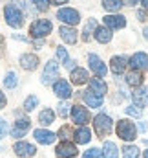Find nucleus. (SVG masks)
<instances>
[{"label":"nucleus","mask_w":148,"mask_h":158,"mask_svg":"<svg viewBox=\"0 0 148 158\" xmlns=\"http://www.w3.org/2000/svg\"><path fill=\"white\" fill-rule=\"evenodd\" d=\"M130 66L134 68V70H146L148 68V55L146 53H143V52H137V53H134L132 55V59H130Z\"/></svg>","instance_id":"6e6552de"},{"label":"nucleus","mask_w":148,"mask_h":158,"mask_svg":"<svg viewBox=\"0 0 148 158\" xmlns=\"http://www.w3.org/2000/svg\"><path fill=\"white\" fill-rule=\"evenodd\" d=\"M4 85H6V88H15L17 86V76H15V72H9L4 77Z\"/></svg>","instance_id":"7c9ffc66"},{"label":"nucleus","mask_w":148,"mask_h":158,"mask_svg":"<svg viewBox=\"0 0 148 158\" xmlns=\"http://www.w3.org/2000/svg\"><path fill=\"white\" fill-rule=\"evenodd\" d=\"M82 158H104V155H103V151H101V149L93 147V149H88V151L82 155Z\"/></svg>","instance_id":"2f4dec72"},{"label":"nucleus","mask_w":148,"mask_h":158,"mask_svg":"<svg viewBox=\"0 0 148 158\" xmlns=\"http://www.w3.org/2000/svg\"><path fill=\"white\" fill-rule=\"evenodd\" d=\"M57 112L62 116V118H68V114H70V105L68 103H59V109H57Z\"/></svg>","instance_id":"c9c22d12"},{"label":"nucleus","mask_w":148,"mask_h":158,"mask_svg":"<svg viewBox=\"0 0 148 158\" xmlns=\"http://www.w3.org/2000/svg\"><path fill=\"white\" fill-rule=\"evenodd\" d=\"M90 90L93 92V94H97V96H104L106 94V90H108V86H106V83L103 81V79H99V77H92L90 79Z\"/></svg>","instance_id":"a211bd4d"},{"label":"nucleus","mask_w":148,"mask_h":158,"mask_svg":"<svg viewBox=\"0 0 148 158\" xmlns=\"http://www.w3.org/2000/svg\"><path fill=\"white\" fill-rule=\"evenodd\" d=\"M13 149H15V153H17L18 156H22V158H29L37 153L35 145H31V143H28V142H17Z\"/></svg>","instance_id":"1a4fd4ad"},{"label":"nucleus","mask_w":148,"mask_h":158,"mask_svg":"<svg viewBox=\"0 0 148 158\" xmlns=\"http://www.w3.org/2000/svg\"><path fill=\"white\" fill-rule=\"evenodd\" d=\"M59 33H60L62 40L68 42V44H75L77 42V31H75L73 28H70V26H62Z\"/></svg>","instance_id":"aec40b11"},{"label":"nucleus","mask_w":148,"mask_h":158,"mask_svg":"<svg viewBox=\"0 0 148 158\" xmlns=\"http://www.w3.org/2000/svg\"><path fill=\"white\" fill-rule=\"evenodd\" d=\"M33 2L38 11H48V7H49V0H33Z\"/></svg>","instance_id":"e433bc0d"},{"label":"nucleus","mask_w":148,"mask_h":158,"mask_svg":"<svg viewBox=\"0 0 148 158\" xmlns=\"http://www.w3.org/2000/svg\"><path fill=\"white\" fill-rule=\"evenodd\" d=\"M55 121V112L49 110V109H44L40 114H38V123L40 125H51Z\"/></svg>","instance_id":"393cba45"},{"label":"nucleus","mask_w":148,"mask_h":158,"mask_svg":"<svg viewBox=\"0 0 148 158\" xmlns=\"http://www.w3.org/2000/svg\"><path fill=\"white\" fill-rule=\"evenodd\" d=\"M145 158H148V149H146V151H145Z\"/></svg>","instance_id":"09e8293b"},{"label":"nucleus","mask_w":148,"mask_h":158,"mask_svg":"<svg viewBox=\"0 0 148 158\" xmlns=\"http://www.w3.org/2000/svg\"><path fill=\"white\" fill-rule=\"evenodd\" d=\"M134 101L137 103V107H148V86H143L137 92H134Z\"/></svg>","instance_id":"412c9836"},{"label":"nucleus","mask_w":148,"mask_h":158,"mask_svg":"<svg viewBox=\"0 0 148 158\" xmlns=\"http://www.w3.org/2000/svg\"><path fill=\"white\" fill-rule=\"evenodd\" d=\"M57 77H59V66L55 61H49L44 68V74H42V85L57 83Z\"/></svg>","instance_id":"423d86ee"},{"label":"nucleus","mask_w":148,"mask_h":158,"mask_svg":"<svg viewBox=\"0 0 148 158\" xmlns=\"http://www.w3.org/2000/svg\"><path fill=\"white\" fill-rule=\"evenodd\" d=\"M70 134H72V129H70V127H60V131H59V136H60V138L68 140Z\"/></svg>","instance_id":"4c0bfd02"},{"label":"nucleus","mask_w":148,"mask_h":158,"mask_svg":"<svg viewBox=\"0 0 148 158\" xmlns=\"http://www.w3.org/2000/svg\"><path fill=\"white\" fill-rule=\"evenodd\" d=\"M104 156L106 158H119V149L113 142H104Z\"/></svg>","instance_id":"bb28decb"},{"label":"nucleus","mask_w":148,"mask_h":158,"mask_svg":"<svg viewBox=\"0 0 148 158\" xmlns=\"http://www.w3.org/2000/svg\"><path fill=\"white\" fill-rule=\"evenodd\" d=\"M126 2H128V6H134L135 4V0H126Z\"/></svg>","instance_id":"49530a36"},{"label":"nucleus","mask_w":148,"mask_h":158,"mask_svg":"<svg viewBox=\"0 0 148 158\" xmlns=\"http://www.w3.org/2000/svg\"><path fill=\"white\" fill-rule=\"evenodd\" d=\"M126 114L135 116V118H141V116H143V110H141L139 107H135V105H130V107H126Z\"/></svg>","instance_id":"72a5a7b5"},{"label":"nucleus","mask_w":148,"mask_h":158,"mask_svg":"<svg viewBox=\"0 0 148 158\" xmlns=\"http://www.w3.org/2000/svg\"><path fill=\"white\" fill-rule=\"evenodd\" d=\"M57 156L59 158H72V156H75L77 155V147H75L73 143H70L68 140H64L59 147H57Z\"/></svg>","instance_id":"9b49d317"},{"label":"nucleus","mask_w":148,"mask_h":158,"mask_svg":"<svg viewBox=\"0 0 148 158\" xmlns=\"http://www.w3.org/2000/svg\"><path fill=\"white\" fill-rule=\"evenodd\" d=\"M93 127H95V132L99 134V138H104V136H108L111 132L113 123H111L110 116L99 114V116H95V119H93Z\"/></svg>","instance_id":"f03ea898"},{"label":"nucleus","mask_w":148,"mask_h":158,"mask_svg":"<svg viewBox=\"0 0 148 158\" xmlns=\"http://www.w3.org/2000/svg\"><path fill=\"white\" fill-rule=\"evenodd\" d=\"M28 129H29V119H28V118L17 119L15 127L11 129V136H15V138H20V136H24V134L28 132Z\"/></svg>","instance_id":"dca6fc26"},{"label":"nucleus","mask_w":148,"mask_h":158,"mask_svg":"<svg viewBox=\"0 0 148 158\" xmlns=\"http://www.w3.org/2000/svg\"><path fill=\"white\" fill-rule=\"evenodd\" d=\"M126 83H128L130 86H139V85L143 83V74H141L139 70H134V72H130V74L126 76Z\"/></svg>","instance_id":"a878e982"},{"label":"nucleus","mask_w":148,"mask_h":158,"mask_svg":"<svg viewBox=\"0 0 148 158\" xmlns=\"http://www.w3.org/2000/svg\"><path fill=\"white\" fill-rule=\"evenodd\" d=\"M73 136H75V142H77V143H88V142L92 140V132H90V129H86V127L77 129L73 132Z\"/></svg>","instance_id":"5701e85b"},{"label":"nucleus","mask_w":148,"mask_h":158,"mask_svg":"<svg viewBox=\"0 0 148 158\" xmlns=\"http://www.w3.org/2000/svg\"><path fill=\"white\" fill-rule=\"evenodd\" d=\"M51 31V22L49 20H46V19H40L37 22H33L31 24V28H29V33H31V37H46L48 33Z\"/></svg>","instance_id":"20e7f679"},{"label":"nucleus","mask_w":148,"mask_h":158,"mask_svg":"<svg viewBox=\"0 0 148 158\" xmlns=\"http://www.w3.org/2000/svg\"><path fill=\"white\" fill-rule=\"evenodd\" d=\"M139 131H143V132L146 131V123L145 121H139Z\"/></svg>","instance_id":"a19ab883"},{"label":"nucleus","mask_w":148,"mask_h":158,"mask_svg":"<svg viewBox=\"0 0 148 158\" xmlns=\"http://www.w3.org/2000/svg\"><path fill=\"white\" fill-rule=\"evenodd\" d=\"M137 17H139V20H148V15L145 13V11H139V13H137Z\"/></svg>","instance_id":"ea45409f"},{"label":"nucleus","mask_w":148,"mask_h":158,"mask_svg":"<svg viewBox=\"0 0 148 158\" xmlns=\"http://www.w3.org/2000/svg\"><path fill=\"white\" fill-rule=\"evenodd\" d=\"M70 77H72V83H73V85H84V83H88V81H90L88 72H86L84 68H73Z\"/></svg>","instance_id":"6ab92c4d"},{"label":"nucleus","mask_w":148,"mask_h":158,"mask_svg":"<svg viewBox=\"0 0 148 158\" xmlns=\"http://www.w3.org/2000/svg\"><path fill=\"white\" fill-rule=\"evenodd\" d=\"M20 66L26 68V70H35L38 66V57L33 53H24L20 55Z\"/></svg>","instance_id":"f3484780"},{"label":"nucleus","mask_w":148,"mask_h":158,"mask_svg":"<svg viewBox=\"0 0 148 158\" xmlns=\"http://www.w3.org/2000/svg\"><path fill=\"white\" fill-rule=\"evenodd\" d=\"M72 119H73L77 125L84 127V125L90 121V114H88V110H86L84 107H80V105H75L73 109H72Z\"/></svg>","instance_id":"0eeeda50"},{"label":"nucleus","mask_w":148,"mask_h":158,"mask_svg":"<svg viewBox=\"0 0 148 158\" xmlns=\"http://www.w3.org/2000/svg\"><path fill=\"white\" fill-rule=\"evenodd\" d=\"M141 4H143V7H145V9H148V0H141Z\"/></svg>","instance_id":"a18cd8bd"},{"label":"nucleus","mask_w":148,"mask_h":158,"mask_svg":"<svg viewBox=\"0 0 148 158\" xmlns=\"http://www.w3.org/2000/svg\"><path fill=\"white\" fill-rule=\"evenodd\" d=\"M53 92H55L59 98L68 99V98L72 96V86H70V83H68V81L60 79V81H57V83L53 85Z\"/></svg>","instance_id":"ddd939ff"},{"label":"nucleus","mask_w":148,"mask_h":158,"mask_svg":"<svg viewBox=\"0 0 148 158\" xmlns=\"http://www.w3.org/2000/svg\"><path fill=\"white\" fill-rule=\"evenodd\" d=\"M4 17H6V22H7L9 26H13V28H20V26L24 24L22 13H20V9L15 7V6H7V7L4 9Z\"/></svg>","instance_id":"7ed1b4c3"},{"label":"nucleus","mask_w":148,"mask_h":158,"mask_svg":"<svg viewBox=\"0 0 148 158\" xmlns=\"http://www.w3.org/2000/svg\"><path fill=\"white\" fill-rule=\"evenodd\" d=\"M68 0H51V4H66Z\"/></svg>","instance_id":"c03bdc74"},{"label":"nucleus","mask_w":148,"mask_h":158,"mask_svg":"<svg viewBox=\"0 0 148 158\" xmlns=\"http://www.w3.org/2000/svg\"><path fill=\"white\" fill-rule=\"evenodd\" d=\"M143 33H145V37L148 39V28H145V31H143Z\"/></svg>","instance_id":"de8ad7c7"},{"label":"nucleus","mask_w":148,"mask_h":158,"mask_svg":"<svg viewBox=\"0 0 148 158\" xmlns=\"http://www.w3.org/2000/svg\"><path fill=\"white\" fill-rule=\"evenodd\" d=\"M33 136H35V140H37L38 143H42V145H49V143H53L55 138H57L51 131H44V129H37V131L33 132Z\"/></svg>","instance_id":"2eb2a0df"},{"label":"nucleus","mask_w":148,"mask_h":158,"mask_svg":"<svg viewBox=\"0 0 148 158\" xmlns=\"http://www.w3.org/2000/svg\"><path fill=\"white\" fill-rule=\"evenodd\" d=\"M37 105H38V99L35 98V96H29V98H28V99L24 101V109H26L28 112H29V110H33V109H35Z\"/></svg>","instance_id":"473e14b6"},{"label":"nucleus","mask_w":148,"mask_h":158,"mask_svg":"<svg viewBox=\"0 0 148 158\" xmlns=\"http://www.w3.org/2000/svg\"><path fill=\"white\" fill-rule=\"evenodd\" d=\"M84 101H86V105H88V107H93V109H99V107L103 105V98H101V96H97V94H93L92 90L84 92Z\"/></svg>","instance_id":"4be33fe9"},{"label":"nucleus","mask_w":148,"mask_h":158,"mask_svg":"<svg viewBox=\"0 0 148 158\" xmlns=\"http://www.w3.org/2000/svg\"><path fill=\"white\" fill-rule=\"evenodd\" d=\"M6 132H7V123L4 119H0V138H4Z\"/></svg>","instance_id":"58836bf2"},{"label":"nucleus","mask_w":148,"mask_h":158,"mask_svg":"<svg viewBox=\"0 0 148 158\" xmlns=\"http://www.w3.org/2000/svg\"><path fill=\"white\" fill-rule=\"evenodd\" d=\"M104 24L108 30H121L126 26V19L123 15H108L104 17Z\"/></svg>","instance_id":"f8f14e48"},{"label":"nucleus","mask_w":148,"mask_h":158,"mask_svg":"<svg viewBox=\"0 0 148 158\" xmlns=\"http://www.w3.org/2000/svg\"><path fill=\"white\" fill-rule=\"evenodd\" d=\"M88 61H90V68L93 70V74H97L99 77H104V76H106V72H108V70H106V64H104L97 55L92 53V55L88 57Z\"/></svg>","instance_id":"9d476101"},{"label":"nucleus","mask_w":148,"mask_h":158,"mask_svg":"<svg viewBox=\"0 0 148 158\" xmlns=\"http://www.w3.org/2000/svg\"><path fill=\"white\" fill-rule=\"evenodd\" d=\"M57 19H59L60 22H64V24H70V26L79 24V20H80L79 13H77L75 9H72V7H62V9H59V11H57Z\"/></svg>","instance_id":"39448f33"},{"label":"nucleus","mask_w":148,"mask_h":158,"mask_svg":"<svg viewBox=\"0 0 148 158\" xmlns=\"http://www.w3.org/2000/svg\"><path fill=\"white\" fill-rule=\"evenodd\" d=\"M2 52H4V37L0 35V55H2Z\"/></svg>","instance_id":"37998d69"},{"label":"nucleus","mask_w":148,"mask_h":158,"mask_svg":"<svg viewBox=\"0 0 148 158\" xmlns=\"http://www.w3.org/2000/svg\"><path fill=\"white\" fill-rule=\"evenodd\" d=\"M126 64H128V59H126L124 55H115V57H111V61H110L111 72L117 74V76L126 70Z\"/></svg>","instance_id":"4468645a"},{"label":"nucleus","mask_w":148,"mask_h":158,"mask_svg":"<svg viewBox=\"0 0 148 158\" xmlns=\"http://www.w3.org/2000/svg\"><path fill=\"white\" fill-rule=\"evenodd\" d=\"M4 105H6V98H4V94L0 92V109H2Z\"/></svg>","instance_id":"79ce46f5"},{"label":"nucleus","mask_w":148,"mask_h":158,"mask_svg":"<svg viewBox=\"0 0 148 158\" xmlns=\"http://www.w3.org/2000/svg\"><path fill=\"white\" fill-rule=\"evenodd\" d=\"M57 57H59V61L64 63V64L70 63V59H68V52H66L64 48H57Z\"/></svg>","instance_id":"f704fd0d"},{"label":"nucleus","mask_w":148,"mask_h":158,"mask_svg":"<svg viewBox=\"0 0 148 158\" xmlns=\"http://www.w3.org/2000/svg\"><path fill=\"white\" fill-rule=\"evenodd\" d=\"M123 156L124 158H139V149L135 145H126V147H123Z\"/></svg>","instance_id":"c756f323"},{"label":"nucleus","mask_w":148,"mask_h":158,"mask_svg":"<svg viewBox=\"0 0 148 158\" xmlns=\"http://www.w3.org/2000/svg\"><path fill=\"white\" fill-rule=\"evenodd\" d=\"M93 30H97V20H95V19H90V20H88V24H86V28H84V31H82L84 40L90 39V35H92V31H93Z\"/></svg>","instance_id":"c85d7f7f"},{"label":"nucleus","mask_w":148,"mask_h":158,"mask_svg":"<svg viewBox=\"0 0 148 158\" xmlns=\"http://www.w3.org/2000/svg\"><path fill=\"white\" fill-rule=\"evenodd\" d=\"M117 136L121 138V140H124V142H132V140H135L137 138V129H135V125L132 123V121H128V119H121L119 123H117Z\"/></svg>","instance_id":"f257e3e1"},{"label":"nucleus","mask_w":148,"mask_h":158,"mask_svg":"<svg viewBox=\"0 0 148 158\" xmlns=\"http://www.w3.org/2000/svg\"><path fill=\"white\" fill-rule=\"evenodd\" d=\"M103 6L108 11H119L123 7V0H103Z\"/></svg>","instance_id":"cd10ccee"},{"label":"nucleus","mask_w":148,"mask_h":158,"mask_svg":"<svg viewBox=\"0 0 148 158\" xmlns=\"http://www.w3.org/2000/svg\"><path fill=\"white\" fill-rule=\"evenodd\" d=\"M95 39L99 40V42H103V44H106V42L111 40V31L108 30V28L97 26V30H95Z\"/></svg>","instance_id":"b1692460"}]
</instances>
